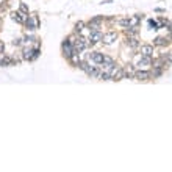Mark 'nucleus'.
Wrapping results in <instances>:
<instances>
[{"instance_id":"nucleus-12","label":"nucleus","mask_w":172,"mask_h":172,"mask_svg":"<svg viewBox=\"0 0 172 172\" xmlns=\"http://www.w3.org/2000/svg\"><path fill=\"white\" fill-rule=\"evenodd\" d=\"M102 20H103V16H97V17H92L91 20H89V24H92V25H99Z\"/></svg>"},{"instance_id":"nucleus-19","label":"nucleus","mask_w":172,"mask_h":172,"mask_svg":"<svg viewBox=\"0 0 172 172\" xmlns=\"http://www.w3.org/2000/svg\"><path fill=\"white\" fill-rule=\"evenodd\" d=\"M3 49H5V45H3L2 42H0V53H2V50H3Z\"/></svg>"},{"instance_id":"nucleus-11","label":"nucleus","mask_w":172,"mask_h":172,"mask_svg":"<svg viewBox=\"0 0 172 172\" xmlns=\"http://www.w3.org/2000/svg\"><path fill=\"white\" fill-rule=\"evenodd\" d=\"M153 42H155L156 45H168V44H169V39H166V38H156Z\"/></svg>"},{"instance_id":"nucleus-17","label":"nucleus","mask_w":172,"mask_h":172,"mask_svg":"<svg viewBox=\"0 0 172 172\" xmlns=\"http://www.w3.org/2000/svg\"><path fill=\"white\" fill-rule=\"evenodd\" d=\"M149 25H150V27H152V28H153V30H158V24L155 22V20H149Z\"/></svg>"},{"instance_id":"nucleus-15","label":"nucleus","mask_w":172,"mask_h":172,"mask_svg":"<svg viewBox=\"0 0 172 172\" xmlns=\"http://www.w3.org/2000/svg\"><path fill=\"white\" fill-rule=\"evenodd\" d=\"M20 13H25V14H28V6L25 3H20Z\"/></svg>"},{"instance_id":"nucleus-1","label":"nucleus","mask_w":172,"mask_h":172,"mask_svg":"<svg viewBox=\"0 0 172 172\" xmlns=\"http://www.w3.org/2000/svg\"><path fill=\"white\" fill-rule=\"evenodd\" d=\"M25 25H27V28L28 30H36L38 27H39V20H38V16L36 14H31V16H28L27 14L25 16Z\"/></svg>"},{"instance_id":"nucleus-18","label":"nucleus","mask_w":172,"mask_h":172,"mask_svg":"<svg viewBox=\"0 0 172 172\" xmlns=\"http://www.w3.org/2000/svg\"><path fill=\"white\" fill-rule=\"evenodd\" d=\"M20 41H22V39H14V41H13V45H20Z\"/></svg>"},{"instance_id":"nucleus-13","label":"nucleus","mask_w":172,"mask_h":172,"mask_svg":"<svg viewBox=\"0 0 172 172\" xmlns=\"http://www.w3.org/2000/svg\"><path fill=\"white\" fill-rule=\"evenodd\" d=\"M163 75V67H153V77L158 78Z\"/></svg>"},{"instance_id":"nucleus-2","label":"nucleus","mask_w":172,"mask_h":172,"mask_svg":"<svg viewBox=\"0 0 172 172\" xmlns=\"http://www.w3.org/2000/svg\"><path fill=\"white\" fill-rule=\"evenodd\" d=\"M88 45H89V41H88V39H85V38H78V39H77V42L74 44V49L77 50V52H81L83 49H86Z\"/></svg>"},{"instance_id":"nucleus-14","label":"nucleus","mask_w":172,"mask_h":172,"mask_svg":"<svg viewBox=\"0 0 172 172\" xmlns=\"http://www.w3.org/2000/svg\"><path fill=\"white\" fill-rule=\"evenodd\" d=\"M127 44L130 45V47H138V39H135V38H128V41H127Z\"/></svg>"},{"instance_id":"nucleus-20","label":"nucleus","mask_w":172,"mask_h":172,"mask_svg":"<svg viewBox=\"0 0 172 172\" xmlns=\"http://www.w3.org/2000/svg\"><path fill=\"white\" fill-rule=\"evenodd\" d=\"M0 22H2V17H0Z\"/></svg>"},{"instance_id":"nucleus-9","label":"nucleus","mask_w":172,"mask_h":172,"mask_svg":"<svg viewBox=\"0 0 172 172\" xmlns=\"http://www.w3.org/2000/svg\"><path fill=\"white\" fill-rule=\"evenodd\" d=\"M91 60L95 61L97 64H100V63H102V60H103V55L99 53V52H94V53H91Z\"/></svg>"},{"instance_id":"nucleus-6","label":"nucleus","mask_w":172,"mask_h":172,"mask_svg":"<svg viewBox=\"0 0 172 172\" xmlns=\"http://www.w3.org/2000/svg\"><path fill=\"white\" fill-rule=\"evenodd\" d=\"M141 53L142 57H150V55L153 53V45H141Z\"/></svg>"},{"instance_id":"nucleus-8","label":"nucleus","mask_w":172,"mask_h":172,"mask_svg":"<svg viewBox=\"0 0 172 172\" xmlns=\"http://www.w3.org/2000/svg\"><path fill=\"white\" fill-rule=\"evenodd\" d=\"M77 66L81 69V71H85L86 74H89V72H91V69H92V66H89L88 63H85V61H81V63L78 61V64H77Z\"/></svg>"},{"instance_id":"nucleus-10","label":"nucleus","mask_w":172,"mask_h":172,"mask_svg":"<svg viewBox=\"0 0 172 172\" xmlns=\"http://www.w3.org/2000/svg\"><path fill=\"white\" fill-rule=\"evenodd\" d=\"M152 64V58L150 57H142V60H139L138 66H150Z\"/></svg>"},{"instance_id":"nucleus-7","label":"nucleus","mask_w":172,"mask_h":172,"mask_svg":"<svg viewBox=\"0 0 172 172\" xmlns=\"http://www.w3.org/2000/svg\"><path fill=\"white\" fill-rule=\"evenodd\" d=\"M24 17H25V16L22 14V13H19V11H16V13H13V14H11V19L16 20V22H19V24L24 22Z\"/></svg>"},{"instance_id":"nucleus-4","label":"nucleus","mask_w":172,"mask_h":172,"mask_svg":"<svg viewBox=\"0 0 172 172\" xmlns=\"http://www.w3.org/2000/svg\"><path fill=\"white\" fill-rule=\"evenodd\" d=\"M135 78L141 80V81H146V80L150 78V74L146 72V71H138V72H135Z\"/></svg>"},{"instance_id":"nucleus-5","label":"nucleus","mask_w":172,"mask_h":172,"mask_svg":"<svg viewBox=\"0 0 172 172\" xmlns=\"http://www.w3.org/2000/svg\"><path fill=\"white\" fill-rule=\"evenodd\" d=\"M100 39H102V33L100 31H92L91 34H89V44H95Z\"/></svg>"},{"instance_id":"nucleus-16","label":"nucleus","mask_w":172,"mask_h":172,"mask_svg":"<svg viewBox=\"0 0 172 172\" xmlns=\"http://www.w3.org/2000/svg\"><path fill=\"white\" fill-rule=\"evenodd\" d=\"M83 27H85L83 22H77V25H75V31H81V30H83Z\"/></svg>"},{"instance_id":"nucleus-3","label":"nucleus","mask_w":172,"mask_h":172,"mask_svg":"<svg viewBox=\"0 0 172 172\" xmlns=\"http://www.w3.org/2000/svg\"><path fill=\"white\" fill-rule=\"evenodd\" d=\"M116 38H118V34H116V31H109V33L102 34V41H103L105 44H111L113 41H116Z\"/></svg>"}]
</instances>
